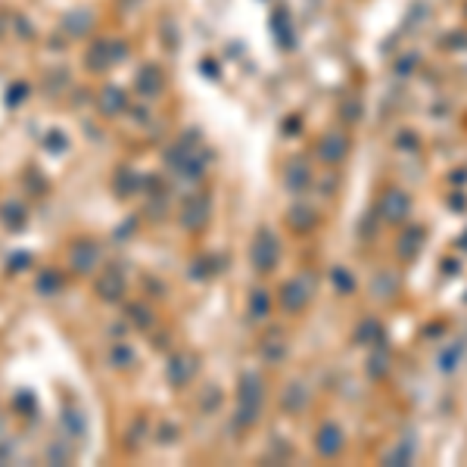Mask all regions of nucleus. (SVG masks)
Wrapping results in <instances>:
<instances>
[{
  "label": "nucleus",
  "mask_w": 467,
  "mask_h": 467,
  "mask_svg": "<svg viewBox=\"0 0 467 467\" xmlns=\"http://www.w3.org/2000/svg\"><path fill=\"white\" fill-rule=\"evenodd\" d=\"M386 221H402L405 215L411 212V199L405 190H386L383 193V205H380Z\"/></svg>",
  "instance_id": "obj_1"
},
{
  "label": "nucleus",
  "mask_w": 467,
  "mask_h": 467,
  "mask_svg": "<svg viewBox=\"0 0 467 467\" xmlns=\"http://www.w3.org/2000/svg\"><path fill=\"white\" fill-rule=\"evenodd\" d=\"M411 455H414V439H405L402 446H399L396 452H392L386 461H390V464H408V461H411Z\"/></svg>",
  "instance_id": "obj_6"
},
{
  "label": "nucleus",
  "mask_w": 467,
  "mask_h": 467,
  "mask_svg": "<svg viewBox=\"0 0 467 467\" xmlns=\"http://www.w3.org/2000/svg\"><path fill=\"white\" fill-rule=\"evenodd\" d=\"M458 355H461V346H455L452 352L442 355V371H455V361H458Z\"/></svg>",
  "instance_id": "obj_7"
},
{
  "label": "nucleus",
  "mask_w": 467,
  "mask_h": 467,
  "mask_svg": "<svg viewBox=\"0 0 467 467\" xmlns=\"http://www.w3.org/2000/svg\"><path fill=\"white\" fill-rule=\"evenodd\" d=\"M421 246H423V230L421 228H408L402 234V240H399V255H402V259H414Z\"/></svg>",
  "instance_id": "obj_4"
},
{
  "label": "nucleus",
  "mask_w": 467,
  "mask_h": 467,
  "mask_svg": "<svg viewBox=\"0 0 467 467\" xmlns=\"http://www.w3.org/2000/svg\"><path fill=\"white\" fill-rule=\"evenodd\" d=\"M342 153H346V140H342V137H327V143H321V156H324V159L336 162Z\"/></svg>",
  "instance_id": "obj_5"
},
{
  "label": "nucleus",
  "mask_w": 467,
  "mask_h": 467,
  "mask_svg": "<svg viewBox=\"0 0 467 467\" xmlns=\"http://www.w3.org/2000/svg\"><path fill=\"white\" fill-rule=\"evenodd\" d=\"M253 259L262 271H268V268L274 265V259H277V243H274V237L268 234V230H259V240H255V246H253Z\"/></svg>",
  "instance_id": "obj_3"
},
{
  "label": "nucleus",
  "mask_w": 467,
  "mask_h": 467,
  "mask_svg": "<svg viewBox=\"0 0 467 467\" xmlns=\"http://www.w3.org/2000/svg\"><path fill=\"white\" fill-rule=\"evenodd\" d=\"M318 452H321L324 458H333V455L342 452V430L336 427V423H324V427L318 430Z\"/></svg>",
  "instance_id": "obj_2"
},
{
  "label": "nucleus",
  "mask_w": 467,
  "mask_h": 467,
  "mask_svg": "<svg viewBox=\"0 0 467 467\" xmlns=\"http://www.w3.org/2000/svg\"><path fill=\"white\" fill-rule=\"evenodd\" d=\"M336 280H340L342 293H346V290H352V277H346V274H342V271H336Z\"/></svg>",
  "instance_id": "obj_8"
}]
</instances>
